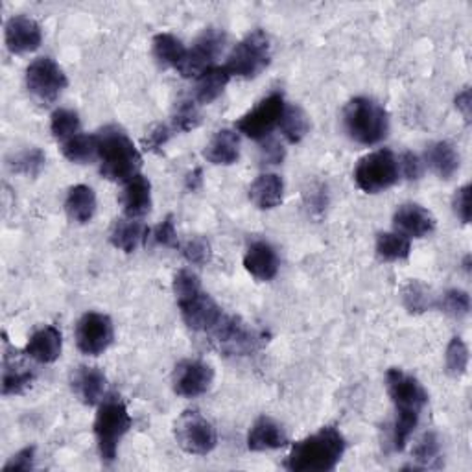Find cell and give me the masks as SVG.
Here are the masks:
<instances>
[{"label":"cell","instance_id":"cell-35","mask_svg":"<svg viewBox=\"0 0 472 472\" xmlns=\"http://www.w3.org/2000/svg\"><path fill=\"white\" fill-rule=\"evenodd\" d=\"M414 459L415 468H439L443 465L441 454V441L437 434L426 432L415 445H414Z\"/></svg>","mask_w":472,"mask_h":472},{"label":"cell","instance_id":"cell-24","mask_svg":"<svg viewBox=\"0 0 472 472\" xmlns=\"http://www.w3.org/2000/svg\"><path fill=\"white\" fill-rule=\"evenodd\" d=\"M204 157L216 166H231L240 159V137L235 130H220L204 148Z\"/></svg>","mask_w":472,"mask_h":472},{"label":"cell","instance_id":"cell-49","mask_svg":"<svg viewBox=\"0 0 472 472\" xmlns=\"http://www.w3.org/2000/svg\"><path fill=\"white\" fill-rule=\"evenodd\" d=\"M204 186V170L194 168L193 172H188L184 177V188L188 193H198Z\"/></svg>","mask_w":472,"mask_h":472},{"label":"cell","instance_id":"cell-32","mask_svg":"<svg viewBox=\"0 0 472 472\" xmlns=\"http://www.w3.org/2000/svg\"><path fill=\"white\" fill-rule=\"evenodd\" d=\"M61 153L67 161L74 164H87L94 159H99V141L97 133L87 135L78 133L72 139L61 142Z\"/></svg>","mask_w":472,"mask_h":472},{"label":"cell","instance_id":"cell-27","mask_svg":"<svg viewBox=\"0 0 472 472\" xmlns=\"http://www.w3.org/2000/svg\"><path fill=\"white\" fill-rule=\"evenodd\" d=\"M231 81V74L227 72L226 67H211L207 70H204L198 78H196V85H194V100L202 106H209L213 102H216L227 83Z\"/></svg>","mask_w":472,"mask_h":472},{"label":"cell","instance_id":"cell-16","mask_svg":"<svg viewBox=\"0 0 472 472\" xmlns=\"http://www.w3.org/2000/svg\"><path fill=\"white\" fill-rule=\"evenodd\" d=\"M70 386L85 406H99L106 399L108 376L100 367L79 365L70 376Z\"/></svg>","mask_w":472,"mask_h":472},{"label":"cell","instance_id":"cell-31","mask_svg":"<svg viewBox=\"0 0 472 472\" xmlns=\"http://www.w3.org/2000/svg\"><path fill=\"white\" fill-rule=\"evenodd\" d=\"M278 130H280V135L290 144H299L310 131V119L303 108L296 104L292 106L287 104L278 122Z\"/></svg>","mask_w":472,"mask_h":472},{"label":"cell","instance_id":"cell-23","mask_svg":"<svg viewBox=\"0 0 472 472\" xmlns=\"http://www.w3.org/2000/svg\"><path fill=\"white\" fill-rule=\"evenodd\" d=\"M285 198V181L277 173H262L249 186V200L260 211H271Z\"/></svg>","mask_w":472,"mask_h":472},{"label":"cell","instance_id":"cell-5","mask_svg":"<svg viewBox=\"0 0 472 472\" xmlns=\"http://www.w3.org/2000/svg\"><path fill=\"white\" fill-rule=\"evenodd\" d=\"M131 415L121 397H108L99 404L92 430L104 463L111 465L117 459L121 441L131 430Z\"/></svg>","mask_w":472,"mask_h":472},{"label":"cell","instance_id":"cell-41","mask_svg":"<svg viewBox=\"0 0 472 472\" xmlns=\"http://www.w3.org/2000/svg\"><path fill=\"white\" fill-rule=\"evenodd\" d=\"M184 260L193 266H204L211 260V244L204 236H193L181 247Z\"/></svg>","mask_w":472,"mask_h":472},{"label":"cell","instance_id":"cell-47","mask_svg":"<svg viewBox=\"0 0 472 472\" xmlns=\"http://www.w3.org/2000/svg\"><path fill=\"white\" fill-rule=\"evenodd\" d=\"M262 142V148H260V153H262V161L266 164H280L282 161H285V148H282V144L271 137L260 141Z\"/></svg>","mask_w":472,"mask_h":472},{"label":"cell","instance_id":"cell-42","mask_svg":"<svg viewBox=\"0 0 472 472\" xmlns=\"http://www.w3.org/2000/svg\"><path fill=\"white\" fill-rule=\"evenodd\" d=\"M175 133L172 124H157L153 126L148 135L142 139V146L146 152H159Z\"/></svg>","mask_w":472,"mask_h":472},{"label":"cell","instance_id":"cell-48","mask_svg":"<svg viewBox=\"0 0 472 472\" xmlns=\"http://www.w3.org/2000/svg\"><path fill=\"white\" fill-rule=\"evenodd\" d=\"M456 110L463 115L467 122H470L472 117V97H470V87H465L456 94Z\"/></svg>","mask_w":472,"mask_h":472},{"label":"cell","instance_id":"cell-22","mask_svg":"<svg viewBox=\"0 0 472 472\" xmlns=\"http://www.w3.org/2000/svg\"><path fill=\"white\" fill-rule=\"evenodd\" d=\"M244 267L257 280H273L278 273V257L275 247L264 240L253 242L244 255Z\"/></svg>","mask_w":472,"mask_h":472},{"label":"cell","instance_id":"cell-29","mask_svg":"<svg viewBox=\"0 0 472 472\" xmlns=\"http://www.w3.org/2000/svg\"><path fill=\"white\" fill-rule=\"evenodd\" d=\"M148 236H150V229L141 220L124 218L113 224L110 233V242L124 253H133Z\"/></svg>","mask_w":472,"mask_h":472},{"label":"cell","instance_id":"cell-1","mask_svg":"<svg viewBox=\"0 0 472 472\" xmlns=\"http://www.w3.org/2000/svg\"><path fill=\"white\" fill-rule=\"evenodd\" d=\"M386 390L397 414L392 430V446L395 452H401L419 425L421 414L428 404V393L415 376L399 367H392L386 372Z\"/></svg>","mask_w":472,"mask_h":472},{"label":"cell","instance_id":"cell-50","mask_svg":"<svg viewBox=\"0 0 472 472\" xmlns=\"http://www.w3.org/2000/svg\"><path fill=\"white\" fill-rule=\"evenodd\" d=\"M310 198H312V202H310L312 211H320L321 213L327 207V191H325L323 186H320L318 191H312Z\"/></svg>","mask_w":472,"mask_h":472},{"label":"cell","instance_id":"cell-40","mask_svg":"<svg viewBox=\"0 0 472 472\" xmlns=\"http://www.w3.org/2000/svg\"><path fill=\"white\" fill-rule=\"evenodd\" d=\"M437 307L450 318L454 320H463L468 316L470 312V296L463 290L452 288L446 290L441 298V301H437Z\"/></svg>","mask_w":472,"mask_h":472},{"label":"cell","instance_id":"cell-8","mask_svg":"<svg viewBox=\"0 0 472 472\" xmlns=\"http://www.w3.org/2000/svg\"><path fill=\"white\" fill-rule=\"evenodd\" d=\"M401 177L397 157L392 150H376L362 157L354 168V183L365 194H379L392 188Z\"/></svg>","mask_w":472,"mask_h":472},{"label":"cell","instance_id":"cell-33","mask_svg":"<svg viewBox=\"0 0 472 472\" xmlns=\"http://www.w3.org/2000/svg\"><path fill=\"white\" fill-rule=\"evenodd\" d=\"M412 253L410 238L403 236L401 233H379L376 235V255L386 262H399L406 260Z\"/></svg>","mask_w":472,"mask_h":472},{"label":"cell","instance_id":"cell-7","mask_svg":"<svg viewBox=\"0 0 472 472\" xmlns=\"http://www.w3.org/2000/svg\"><path fill=\"white\" fill-rule=\"evenodd\" d=\"M271 63V43L264 30L249 32L227 56L226 68L236 78L253 79L260 76Z\"/></svg>","mask_w":472,"mask_h":472},{"label":"cell","instance_id":"cell-20","mask_svg":"<svg viewBox=\"0 0 472 472\" xmlns=\"http://www.w3.org/2000/svg\"><path fill=\"white\" fill-rule=\"evenodd\" d=\"M247 448L251 452H267L288 445V435L275 419L260 415L247 432Z\"/></svg>","mask_w":472,"mask_h":472},{"label":"cell","instance_id":"cell-11","mask_svg":"<svg viewBox=\"0 0 472 472\" xmlns=\"http://www.w3.org/2000/svg\"><path fill=\"white\" fill-rule=\"evenodd\" d=\"M287 102L280 92H271L262 99L253 110L242 115L236 121V131L246 135L251 141H264L271 137V131L278 128L282 111H285Z\"/></svg>","mask_w":472,"mask_h":472},{"label":"cell","instance_id":"cell-14","mask_svg":"<svg viewBox=\"0 0 472 472\" xmlns=\"http://www.w3.org/2000/svg\"><path fill=\"white\" fill-rule=\"evenodd\" d=\"M215 383V369L198 358L181 360L172 372L173 393L183 399H196L205 395Z\"/></svg>","mask_w":472,"mask_h":472},{"label":"cell","instance_id":"cell-18","mask_svg":"<svg viewBox=\"0 0 472 472\" xmlns=\"http://www.w3.org/2000/svg\"><path fill=\"white\" fill-rule=\"evenodd\" d=\"M435 226L434 215L417 204H404L393 215L395 231L406 238H425L435 231Z\"/></svg>","mask_w":472,"mask_h":472},{"label":"cell","instance_id":"cell-37","mask_svg":"<svg viewBox=\"0 0 472 472\" xmlns=\"http://www.w3.org/2000/svg\"><path fill=\"white\" fill-rule=\"evenodd\" d=\"M50 131L56 141L65 142L74 135L81 133V122L76 111L72 110H56L50 117Z\"/></svg>","mask_w":472,"mask_h":472},{"label":"cell","instance_id":"cell-26","mask_svg":"<svg viewBox=\"0 0 472 472\" xmlns=\"http://www.w3.org/2000/svg\"><path fill=\"white\" fill-rule=\"evenodd\" d=\"M65 213L76 224H89L97 215V194L87 184H74L65 198Z\"/></svg>","mask_w":472,"mask_h":472},{"label":"cell","instance_id":"cell-34","mask_svg":"<svg viewBox=\"0 0 472 472\" xmlns=\"http://www.w3.org/2000/svg\"><path fill=\"white\" fill-rule=\"evenodd\" d=\"M403 305L410 314H425L437 307V299L432 290L421 280H410L403 288Z\"/></svg>","mask_w":472,"mask_h":472},{"label":"cell","instance_id":"cell-39","mask_svg":"<svg viewBox=\"0 0 472 472\" xmlns=\"http://www.w3.org/2000/svg\"><path fill=\"white\" fill-rule=\"evenodd\" d=\"M468 347L461 338H452L446 352H445V363H446V371L454 379H459L468 369Z\"/></svg>","mask_w":472,"mask_h":472},{"label":"cell","instance_id":"cell-4","mask_svg":"<svg viewBox=\"0 0 472 472\" xmlns=\"http://www.w3.org/2000/svg\"><path fill=\"white\" fill-rule=\"evenodd\" d=\"M343 130L362 146L381 144L390 133V115L379 102L356 97L343 108Z\"/></svg>","mask_w":472,"mask_h":472},{"label":"cell","instance_id":"cell-13","mask_svg":"<svg viewBox=\"0 0 472 472\" xmlns=\"http://www.w3.org/2000/svg\"><path fill=\"white\" fill-rule=\"evenodd\" d=\"M227 36L220 28L204 30L191 48H186V56L183 65L179 67V74L183 78H198L204 70L215 67V61L224 52Z\"/></svg>","mask_w":472,"mask_h":472},{"label":"cell","instance_id":"cell-12","mask_svg":"<svg viewBox=\"0 0 472 472\" xmlns=\"http://www.w3.org/2000/svg\"><path fill=\"white\" fill-rule=\"evenodd\" d=\"M74 338L85 356H100L115 341V325L102 312H85L76 323Z\"/></svg>","mask_w":472,"mask_h":472},{"label":"cell","instance_id":"cell-21","mask_svg":"<svg viewBox=\"0 0 472 472\" xmlns=\"http://www.w3.org/2000/svg\"><path fill=\"white\" fill-rule=\"evenodd\" d=\"M63 351V336L54 325H45L28 338L25 354L37 363H54Z\"/></svg>","mask_w":472,"mask_h":472},{"label":"cell","instance_id":"cell-28","mask_svg":"<svg viewBox=\"0 0 472 472\" xmlns=\"http://www.w3.org/2000/svg\"><path fill=\"white\" fill-rule=\"evenodd\" d=\"M426 164L441 179H452L459 170V153L454 144L446 141L432 142L426 150Z\"/></svg>","mask_w":472,"mask_h":472},{"label":"cell","instance_id":"cell-44","mask_svg":"<svg viewBox=\"0 0 472 472\" xmlns=\"http://www.w3.org/2000/svg\"><path fill=\"white\" fill-rule=\"evenodd\" d=\"M152 238L157 246L163 247H177V231H175V224H173V216H166L153 231H152Z\"/></svg>","mask_w":472,"mask_h":472},{"label":"cell","instance_id":"cell-45","mask_svg":"<svg viewBox=\"0 0 472 472\" xmlns=\"http://www.w3.org/2000/svg\"><path fill=\"white\" fill-rule=\"evenodd\" d=\"M452 207L456 216L461 220V224H468L470 222V184H463L461 188H457L454 200H452Z\"/></svg>","mask_w":472,"mask_h":472},{"label":"cell","instance_id":"cell-19","mask_svg":"<svg viewBox=\"0 0 472 472\" xmlns=\"http://www.w3.org/2000/svg\"><path fill=\"white\" fill-rule=\"evenodd\" d=\"M121 204L126 218L141 220L152 211V183L142 173H137L124 183Z\"/></svg>","mask_w":472,"mask_h":472},{"label":"cell","instance_id":"cell-9","mask_svg":"<svg viewBox=\"0 0 472 472\" xmlns=\"http://www.w3.org/2000/svg\"><path fill=\"white\" fill-rule=\"evenodd\" d=\"M173 437L177 446L193 456H207L218 445L215 425L198 410L183 412L173 423Z\"/></svg>","mask_w":472,"mask_h":472},{"label":"cell","instance_id":"cell-3","mask_svg":"<svg viewBox=\"0 0 472 472\" xmlns=\"http://www.w3.org/2000/svg\"><path fill=\"white\" fill-rule=\"evenodd\" d=\"M100 173L115 183H126L141 173L142 155L128 133L119 126H106L97 133Z\"/></svg>","mask_w":472,"mask_h":472},{"label":"cell","instance_id":"cell-38","mask_svg":"<svg viewBox=\"0 0 472 472\" xmlns=\"http://www.w3.org/2000/svg\"><path fill=\"white\" fill-rule=\"evenodd\" d=\"M202 124V113L196 100H181L172 115V128L175 131L186 133L193 131Z\"/></svg>","mask_w":472,"mask_h":472},{"label":"cell","instance_id":"cell-43","mask_svg":"<svg viewBox=\"0 0 472 472\" xmlns=\"http://www.w3.org/2000/svg\"><path fill=\"white\" fill-rule=\"evenodd\" d=\"M36 467V446H26L14 454L6 465L3 467L5 472H28Z\"/></svg>","mask_w":472,"mask_h":472},{"label":"cell","instance_id":"cell-46","mask_svg":"<svg viewBox=\"0 0 472 472\" xmlns=\"http://www.w3.org/2000/svg\"><path fill=\"white\" fill-rule=\"evenodd\" d=\"M399 172L406 179H419L423 175V161L414 152H404L399 159Z\"/></svg>","mask_w":472,"mask_h":472},{"label":"cell","instance_id":"cell-6","mask_svg":"<svg viewBox=\"0 0 472 472\" xmlns=\"http://www.w3.org/2000/svg\"><path fill=\"white\" fill-rule=\"evenodd\" d=\"M213 347L224 356L242 358L262 349L267 336L238 316L224 314L213 330L207 332Z\"/></svg>","mask_w":472,"mask_h":472},{"label":"cell","instance_id":"cell-17","mask_svg":"<svg viewBox=\"0 0 472 472\" xmlns=\"http://www.w3.org/2000/svg\"><path fill=\"white\" fill-rule=\"evenodd\" d=\"M5 41L12 54H28L41 47L43 30L36 19L16 16L5 26Z\"/></svg>","mask_w":472,"mask_h":472},{"label":"cell","instance_id":"cell-15","mask_svg":"<svg viewBox=\"0 0 472 472\" xmlns=\"http://www.w3.org/2000/svg\"><path fill=\"white\" fill-rule=\"evenodd\" d=\"M177 307L184 325L194 332H204V334L213 330L216 323L222 320V316L226 314L222 307L204 288L183 299H177Z\"/></svg>","mask_w":472,"mask_h":472},{"label":"cell","instance_id":"cell-2","mask_svg":"<svg viewBox=\"0 0 472 472\" xmlns=\"http://www.w3.org/2000/svg\"><path fill=\"white\" fill-rule=\"evenodd\" d=\"M345 450L343 434L336 426H323L292 446L285 467L292 472H329L338 467Z\"/></svg>","mask_w":472,"mask_h":472},{"label":"cell","instance_id":"cell-25","mask_svg":"<svg viewBox=\"0 0 472 472\" xmlns=\"http://www.w3.org/2000/svg\"><path fill=\"white\" fill-rule=\"evenodd\" d=\"M36 379V374L30 367H26L19 354L8 352L5 354V369H3V395L12 397V395H23L28 388H32V383Z\"/></svg>","mask_w":472,"mask_h":472},{"label":"cell","instance_id":"cell-30","mask_svg":"<svg viewBox=\"0 0 472 472\" xmlns=\"http://www.w3.org/2000/svg\"><path fill=\"white\" fill-rule=\"evenodd\" d=\"M152 50H153V58L161 67L173 68V70H179L186 56V47L181 43V39L166 32L157 34L153 37Z\"/></svg>","mask_w":472,"mask_h":472},{"label":"cell","instance_id":"cell-10","mask_svg":"<svg viewBox=\"0 0 472 472\" xmlns=\"http://www.w3.org/2000/svg\"><path fill=\"white\" fill-rule=\"evenodd\" d=\"M25 81L28 92L43 106L54 104L68 85L65 70L47 56L34 59L26 67Z\"/></svg>","mask_w":472,"mask_h":472},{"label":"cell","instance_id":"cell-36","mask_svg":"<svg viewBox=\"0 0 472 472\" xmlns=\"http://www.w3.org/2000/svg\"><path fill=\"white\" fill-rule=\"evenodd\" d=\"M45 163H47V155L39 148H26L23 152L14 153L8 159L10 170L16 173H23L26 177H37L45 168Z\"/></svg>","mask_w":472,"mask_h":472}]
</instances>
